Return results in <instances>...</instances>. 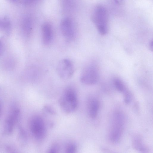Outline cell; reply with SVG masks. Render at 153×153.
I'll return each instance as SVG.
<instances>
[{
  "label": "cell",
  "mask_w": 153,
  "mask_h": 153,
  "mask_svg": "<svg viewBox=\"0 0 153 153\" xmlns=\"http://www.w3.org/2000/svg\"><path fill=\"white\" fill-rule=\"evenodd\" d=\"M59 105L65 112L70 113L76 110L78 105L76 93L71 87L66 88L59 100Z\"/></svg>",
  "instance_id": "obj_1"
},
{
  "label": "cell",
  "mask_w": 153,
  "mask_h": 153,
  "mask_svg": "<svg viewBox=\"0 0 153 153\" xmlns=\"http://www.w3.org/2000/svg\"><path fill=\"white\" fill-rule=\"evenodd\" d=\"M92 19L99 33L105 34L108 31V19L105 7L101 5L97 6L94 10Z\"/></svg>",
  "instance_id": "obj_2"
},
{
  "label": "cell",
  "mask_w": 153,
  "mask_h": 153,
  "mask_svg": "<svg viewBox=\"0 0 153 153\" xmlns=\"http://www.w3.org/2000/svg\"><path fill=\"white\" fill-rule=\"evenodd\" d=\"M125 123L123 114L117 111L113 114L109 134L110 138L113 143L118 142L123 133Z\"/></svg>",
  "instance_id": "obj_3"
},
{
  "label": "cell",
  "mask_w": 153,
  "mask_h": 153,
  "mask_svg": "<svg viewBox=\"0 0 153 153\" xmlns=\"http://www.w3.org/2000/svg\"><path fill=\"white\" fill-rule=\"evenodd\" d=\"M29 126L31 133L35 139L40 140L44 138L46 129L44 122L40 117H33L30 121Z\"/></svg>",
  "instance_id": "obj_4"
},
{
  "label": "cell",
  "mask_w": 153,
  "mask_h": 153,
  "mask_svg": "<svg viewBox=\"0 0 153 153\" xmlns=\"http://www.w3.org/2000/svg\"><path fill=\"white\" fill-rule=\"evenodd\" d=\"M74 68L73 63L69 59H63L58 63L56 71L61 79H67L71 78L74 72Z\"/></svg>",
  "instance_id": "obj_5"
},
{
  "label": "cell",
  "mask_w": 153,
  "mask_h": 153,
  "mask_svg": "<svg viewBox=\"0 0 153 153\" xmlns=\"http://www.w3.org/2000/svg\"><path fill=\"white\" fill-rule=\"evenodd\" d=\"M99 77L98 68L96 65H91L83 70L80 76V80L84 84L93 85L97 82Z\"/></svg>",
  "instance_id": "obj_6"
},
{
  "label": "cell",
  "mask_w": 153,
  "mask_h": 153,
  "mask_svg": "<svg viewBox=\"0 0 153 153\" xmlns=\"http://www.w3.org/2000/svg\"><path fill=\"white\" fill-rule=\"evenodd\" d=\"M19 108L14 105L5 120L4 128V134L9 135L12 133L15 125L19 120Z\"/></svg>",
  "instance_id": "obj_7"
},
{
  "label": "cell",
  "mask_w": 153,
  "mask_h": 153,
  "mask_svg": "<svg viewBox=\"0 0 153 153\" xmlns=\"http://www.w3.org/2000/svg\"><path fill=\"white\" fill-rule=\"evenodd\" d=\"M61 33L67 40L71 41L75 37L76 30L75 25L71 19L69 17L63 19L60 24Z\"/></svg>",
  "instance_id": "obj_8"
},
{
  "label": "cell",
  "mask_w": 153,
  "mask_h": 153,
  "mask_svg": "<svg viewBox=\"0 0 153 153\" xmlns=\"http://www.w3.org/2000/svg\"><path fill=\"white\" fill-rule=\"evenodd\" d=\"M42 40L45 45L50 44L53 37V31L51 24L48 22L43 23L41 27Z\"/></svg>",
  "instance_id": "obj_9"
},
{
  "label": "cell",
  "mask_w": 153,
  "mask_h": 153,
  "mask_svg": "<svg viewBox=\"0 0 153 153\" xmlns=\"http://www.w3.org/2000/svg\"><path fill=\"white\" fill-rule=\"evenodd\" d=\"M22 31L27 36H29L32 33L33 27V22L32 17L27 15L22 19L21 23Z\"/></svg>",
  "instance_id": "obj_10"
},
{
  "label": "cell",
  "mask_w": 153,
  "mask_h": 153,
  "mask_svg": "<svg viewBox=\"0 0 153 153\" xmlns=\"http://www.w3.org/2000/svg\"><path fill=\"white\" fill-rule=\"evenodd\" d=\"M99 107V103L95 98L90 99L88 103V114L91 118L94 119L97 117Z\"/></svg>",
  "instance_id": "obj_11"
},
{
  "label": "cell",
  "mask_w": 153,
  "mask_h": 153,
  "mask_svg": "<svg viewBox=\"0 0 153 153\" xmlns=\"http://www.w3.org/2000/svg\"><path fill=\"white\" fill-rule=\"evenodd\" d=\"M132 145L134 148L138 151L146 152L147 149L143 144L140 137L138 135L133 136L132 140Z\"/></svg>",
  "instance_id": "obj_12"
},
{
  "label": "cell",
  "mask_w": 153,
  "mask_h": 153,
  "mask_svg": "<svg viewBox=\"0 0 153 153\" xmlns=\"http://www.w3.org/2000/svg\"><path fill=\"white\" fill-rule=\"evenodd\" d=\"M11 24L9 19L6 17L1 19L0 28L4 31L7 32L10 29Z\"/></svg>",
  "instance_id": "obj_13"
},
{
  "label": "cell",
  "mask_w": 153,
  "mask_h": 153,
  "mask_svg": "<svg viewBox=\"0 0 153 153\" xmlns=\"http://www.w3.org/2000/svg\"><path fill=\"white\" fill-rule=\"evenodd\" d=\"M114 83L116 89L120 92H123L126 89L122 81L120 79L116 78L114 80Z\"/></svg>",
  "instance_id": "obj_14"
},
{
  "label": "cell",
  "mask_w": 153,
  "mask_h": 153,
  "mask_svg": "<svg viewBox=\"0 0 153 153\" xmlns=\"http://www.w3.org/2000/svg\"><path fill=\"white\" fill-rule=\"evenodd\" d=\"M63 4L66 9L71 10L73 9L74 5V0H63Z\"/></svg>",
  "instance_id": "obj_15"
},
{
  "label": "cell",
  "mask_w": 153,
  "mask_h": 153,
  "mask_svg": "<svg viewBox=\"0 0 153 153\" xmlns=\"http://www.w3.org/2000/svg\"><path fill=\"white\" fill-rule=\"evenodd\" d=\"M124 93V100L125 102L129 104L131 100V93L126 89L123 92Z\"/></svg>",
  "instance_id": "obj_16"
},
{
  "label": "cell",
  "mask_w": 153,
  "mask_h": 153,
  "mask_svg": "<svg viewBox=\"0 0 153 153\" xmlns=\"http://www.w3.org/2000/svg\"><path fill=\"white\" fill-rule=\"evenodd\" d=\"M76 146L74 143L68 144L66 147L65 152L67 153H73L75 152L76 150Z\"/></svg>",
  "instance_id": "obj_17"
},
{
  "label": "cell",
  "mask_w": 153,
  "mask_h": 153,
  "mask_svg": "<svg viewBox=\"0 0 153 153\" xmlns=\"http://www.w3.org/2000/svg\"><path fill=\"white\" fill-rule=\"evenodd\" d=\"M19 134L20 139L22 141V142H24L26 141L27 139V136L26 133L23 129L20 127L19 128Z\"/></svg>",
  "instance_id": "obj_18"
},
{
  "label": "cell",
  "mask_w": 153,
  "mask_h": 153,
  "mask_svg": "<svg viewBox=\"0 0 153 153\" xmlns=\"http://www.w3.org/2000/svg\"><path fill=\"white\" fill-rule=\"evenodd\" d=\"M41 0H20L22 4L25 5L29 6L35 4Z\"/></svg>",
  "instance_id": "obj_19"
},
{
  "label": "cell",
  "mask_w": 153,
  "mask_h": 153,
  "mask_svg": "<svg viewBox=\"0 0 153 153\" xmlns=\"http://www.w3.org/2000/svg\"><path fill=\"white\" fill-rule=\"evenodd\" d=\"M59 147L57 144H54L48 150V152L50 153H55L58 152Z\"/></svg>",
  "instance_id": "obj_20"
},
{
  "label": "cell",
  "mask_w": 153,
  "mask_h": 153,
  "mask_svg": "<svg viewBox=\"0 0 153 153\" xmlns=\"http://www.w3.org/2000/svg\"><path fill=\"white\" fill-rule=\"evenodd\" d=\"M44 110L48 113H49L51 114H56L55 111L51 107V106L46 105H45L44 107Z\"/></svg>",
  "instance_id": "obj_21"
},
{
  "label": "cell",
  "mask_w": 153,
  "mask_h": 153,
  "mask_svg": "<svg viewBox=\"0 0 153 153\" xmlns=\"http://www.w3.org/2000/svg\"><path fill=\"white\" fill-rule=\"evenodd\" d=\"M115 1L119 4H121L124 2L125 0H114Z\"/></svg>",
  "instance_id": "obj_22"
},
{
  "label": "cell",
  "mask_w": 153,
  "mask_h": 153,
  "mask_svg": "<svg viewBox=\"0 0 153 153\" xmlns=\"http://www.w3.org/2000/svg\"><path fill=\"white\" fill-rule=\"evenodd\" d=\"M149 46L150 49H151L152 51L153 50V41L152 40L150 41L149 44Z\"/></svg>",
  "instance_id": "obj_23"
},
{
  "label": "cell",
  "mask_w": 153,
  "mask_h": 153,
  "mask_svg": "<svg viewBox=\"0 0 153 153\" xmlns=\"http://www.w3.org/2000/svg\"><path fill=\"white\" fill-rule=\"evenodd\" d=\"M2 50V46L1 42L0 41V55L1 53Z\"/></svg>",
  "instance_id": "obj_24"
},
{
  "label": "cell",
  "mask_w": 153,
  "mask_h": 153,
  "mask_svg": "<svg viewBox=\"0 0 153 153\" xmlns=\"http://www.w3.org/2000/svg\"><path fill=\"white\" fill-rule=\"evenodd\" d=\"M1 104L0 103V115H1Z\"/></svg>",
  "instance_id": "obj_25"
},
{
  "label": "cell",
  "mask_w": 153,
  "mask_h": 153,
  "mask_svg": "<svg viewBox=\"0 0 153 153\" xmlns=\"http://www.w3.org/2000/svg\"><path fill=\"white\" fill-rule=\"evenodd\" d=\"M10 0L12 2H16L17 1V0Z\"/></svg>",
  "instance_id": "obj_26"
},
{
  "label": "cell",
  "mask_w": 153,
  "mask_h": 153,
  "mask_svg": "<svg viewBox=\"0 0 153 153\" xmlns=\"http://www.w3.org/2000/svg\"><path fill=\"white\" fill-rule=\"evenodd\" d=\"M1 20L0 19V28L1 25Z\"/></svg>",
  "instance_id": "obj_27"
}]
</instances>
